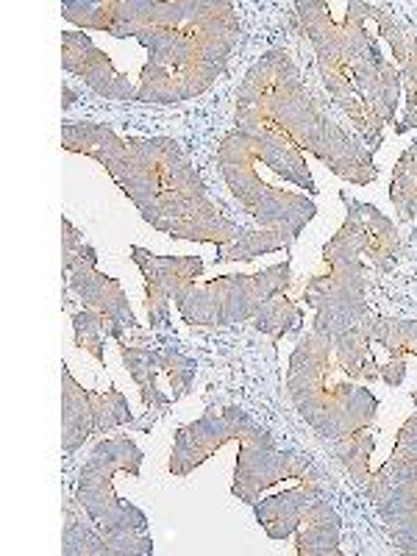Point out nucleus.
<instances>
[{"label": "nucleus", "instance_id": "f257e3e1", "mask_svg": "<svg viewBox=\"0 0 417 556\" xmlns=\"http://www.w3.org/2000/svg\"><path fill=\"white\" fill-rule=\"evenodd\" d=\"M62 148L106 167L148 226L173 240L215 245L217 262H251L292 248L270 228L228 220L173 137H121L106 123L70 121L62 123Z\"/></svg>", "mask_w": 417, "mask_h": 556}, {"label": "nucleus", "instance_id": "f03ea898", "mask_svg": "<svg viewBox=\"0 0 417 556\" xmlns=\"http://www.w3.org/2000/svg\"><path fill=\"white\" fill-rule=\"evenodd\" d=\"M62 17L81 31L134 37L146 45L137 101L151 106L208 92L242 37L240 14L228 0H67Z\"/></svg>", "mask_w": 417, "mask_h": 556}, {"label": "nucleus", "instance_id": "7ed1b4c3", "mask_svg": "<svg viewBox=\"0 0 417 556\" xmlns=\"http://www.w3.org/2000/svg\"><path fill=\"white\" fill-rule=\"evenodd\" d=\"M235 128L290 139L342 181L367 187L379 178L374 153L323 112L285 48L267 51L245 73L237 92Z\"/></svg>", "mask_w": 417, "mask_h": 556}, {"label": "nucleus", "instance_id": "20e7f679", "mask_svg": "<svg viewBox=\"0 0 417 556\" xmlns=\"http://www.w3.org/2000/svg\"><path fill=\"white\" fill-rule=\"evenodd\" d=\"M287 392L298 415L329 443L367 431L379 412V399L370 384H359L345 374L337 359L334 334L320 329H312L292 348Z\"/></svg>", "mask_w": 417, "mask_h": 556}, {"label": "nucleus", "instance_id": "39448f33", "mask_svg": "<svg viewBox=\"0 0 417 556\" xmlns=\"http://www.w3.org/2000/svg\"><path fill=\"white\" fill-rule=\"evenodd\" d=\"M381 12L384 7L374 3L370 28L351 45L315 53L329 96L374 151L384 142V128L395 121L401 98V67L381 53Z\"/></svg>", "mask_w": 417, "mask_h": 556}, {"label": "nucleus", "instance_id": "423d86ee", "mask_svg": "<svg viewBox=\"0 0 417 556\" xmlns=\"http://www.w3.org/2000/svg\"><path fill=\"white\" fill-rule=\"evenodd\" d=\"M142 462L146 454L134 440L106 437L96 445L78 473L76 501L112 543L114 556H153L148 515L114 493V473H128L137 479L142 473Z\"/></svg>", "mask_w": 417, "mask_h": 556}, {"label": "nucleus", "instance_id": "0eeeda50", "mask_svg": "<svg viewBox=\"0 0 417 556\" xmlns=\"http://www.w3.org/2000/svg\"><path fill=\"white\" fill-rule=\"evenodd\" d=\"M217 167L231 195L260 223V228H270L295 245L301 231L315 220L317 206L306 192H290L267 181L260 134L231 128L217 146Z\"/></svg>", "mask_w": 417, "mask_h": 556}, {"label": "nucleus", "instance_id": "6e6552de", "mask_svg": "<svg viewBox=\"0 0 417 556\" xmlns=\"http://www.w3.org/2000/svg\"><path fill=\"white\" fill-rule=\"evenodd\" d=\"M323 265L326 270L315 273L304 290L306 304L315 309L312 329L340 334L370 315L365 298V256L351 223H342L340 231L323 245Z\"/></svg>", "mask_w": 417, "mask_h": 556}, {"label": "nucleus", "instance_id": "1a4fd4ad", "mask_svg": "<svg viewBox=\"0 0 417 556\" xmlns=\"http://www.w3.org/2000/svg\"><path fill=\"white\" fill-rule=\"evenodd\" d=\"M292 287L290 260L253 276H220L206 285H192L173 301L181 320L192 329H226L253 320L278 292Z\"/></svg>", "mask_w": 417, "mask_h": 556}, {"label": "nucleus", "instance_id": "9d476101", "mask_svg": "<svg viewBox=\"0 0 417 556\" xmlns=\"http://www.w3.org/2000/svg\"><path fill=\"white\" fill-rule=\"evenodd\" d=\"M365 495L379 509L395 548L417 556V440L406 429L399 431L390 459L374 470Z\"/></svg>", "mask_w": 417, "mask_h": 556}, {"label": "nucleus", "instance_id": "9b49d317", "mask_svg": "<svg viewBox=\"0 0 417 556\" xmlns=\"http://www.w3.org/2000/svg\"><path fill=\"white\" fill-rule=\"evenodd\" d=\"M226 443H240L242 448H248V445L276 443V437L240 406L206 409L195 424L181 426L176 431L167 470L176 479H184L195 468H201L203 462L212 459Z\"/></svg>", "mask_w": 417, "mask_h": 556}, {"label": "nucleus", "instance_id": "f8f14e48", "mask_svg": "<svg viewBox=\"0 0 417 556\" xmlns=\"http://www.w3.org/2000/svg\"><path fill=\"white\" fill-rule=\"evenodd\" d=\"M121 359L139 390L148 415L162 417L173 404L190 395L198 362L176 348H146L121 342Z\"/></svg>", "mask_w": 417, "mask_h": 556}, {"label": "nucleus", "instance_id": "ddd939ff", "mask_svg": "<svg viewBox=\"0 0 417 556\" xmlns=\"http://www.w3.org/2000/svg\"><path fill=\"white\" fill-rule=\"evenodd\" d=\"M304 481L329 484L320 465L301 451L278 448V443L248 445L237 456L231 493L242 504L256 506L265 495L278 493L281 484H304Z\"/></svg>", "mask_w": 417, "mask_h": 556}, {"label": "nucleus", "instance_id": "4468645a", "mask_svg": "<svg viewBox=\"0 0 417 556\" xmlns=\"http://www.w3.org/2000/svg\"><path fill=\"white\" fill-rule=\"evenodd\" d=\"M134 415L121 390H84L70 367L62 365V454H76L92 434H106L121 426H131Z\"/></svg>", "mask_w": 417, "mask_h": 556}, {"label": "nucleus", "instance_id": "2eb2a0df", "mask_svg": "<svg viewBox=\"0 0 417 556\" xmlns=\"http://www.w3.org/2000/svg\"><path fill=\"white\" fill-rule=\"evenodd\" d=\"M131 260L146 278V312L151 329H170V301L203 276L201 256H156L148 248L131 245Z\"/></svg>", "mask_w": 417, "mask_h": 556}, {"label": "nucleus", "instance_id": "dca6fc26", "mask_svg": "<svg viewBox=\"0 0 417 556\" xmlns=\"http://www.w3.org/2000/svg\"><path fill=\"white\" fill-rule=\"evenodd\" d=\"M67 287L81 298L87 309L101 312V315H106L114 323V329L121 334V342H128L126 331L139 329L137 315H134L131 304H128V295L121 281L98 270L96 245L87 242L81 248L78 260L73 262V267L67 273Z\"/></svg>", "mask_w": 417, "mask_h": 556}, {"label": "nucleus", "instance_id": "f3484780", "mask_svg": "<svg viewBox=\"0 0 417 556\" xmlns=\"http://www.w3.org/2000/svg\"><path fill=\"white\" fill-rule=\"evenodd\" d=\"M62 70L81 78L106 101H137V87L128 81L126 73L114 67L87 31H62Z\"/></svg>", "mask_w": 417, "mask_h": 556}, {"label": "nucleus", "instance_id": "a211bd4d", "mask_svg": "<svg viewBox=\"0 0 417 556\" xmlns=\"http://www.w3.org/2000/svg\"><path fill=\"white\" fill-rule=\"evenodd\" d=\"M340 198L348 208L345 223H351L362 245V256L379 270H392L401 260V237L395 223L384 212H379L374 203L354 201V198H348V192H342Z\"/></svg>", "mask_w": 417, "mask_h": 556}, {"label": "nucleus", "instance_id": "6ab92c4d", "mask_svg": "<svg viewBox=\"0 0 417 556\" xmlns=\"http://www.w3.org/2000/svg\"><path fill=\"white\" fill-rule=\"evenodd\" d=\"M329 484H315V481H304V484H292L278 490V493L265 495L260 504L253 506L256 513V523L265 529L270 540H287L295 538L298 526L304 523L306 513L320 498H326Z\"/></svg>", "mask_w": 417, "mask_h": 556}, {"label": "nucleus", "instance_id": "aec40b11", "mask_svg": "<svg viewBox=\"0 0 417 556\" xmlns=\"http://www.w3.org/2000/svg\"><path fill=\"white\" fill-rule=\"evenodd\" d=\"M298 556H340V515L329 498H320L295 531Z\"/></svg>", "mask_w": 417, "mask_h": 556}, {"label": "nucleus", "instance_id": "412c9836", "mask_svg": "<svg viewBox=\"0 0 417 556\" xmlns=\"http://www.w3.org/2000/svg\"><path fill=\"white\" fill-rule=\"evenodd\" d=\"M84 506L73 498H64V529L62 554L64 556H114L112 543L103 538L92 520H84Z\"/></svg>", "mask_w": 417, "mask_h": 556}, {"label": "nucleus", "instance_id": "4be33fe9", "mask_svg": "<svg viewBox=\"0 0 417 556\" xmlns=\"http://www.w3.org/2000/svg\"><path fill=\"white\" fill-rule=\"evenodd\" d=\"M390 201L401 220L417 223V142L401 153L399 165L392 170Z\"/></svg>", "mask_w": 417, "mask_h": 556}, {"label": "nucleus", "instance_id": "5701e85b", "mask_svg": "<svg viewBox=\"0 0 417 556\" xmlns=\"http://www.w3.org/2000/svg\"><path fill=\"white\" fill-rule=\"evenodd\" d=\"M301 323H304V309H301L295 301H290V298H287V292H278V295H273L270 301L262 306L260 315L253 317V326H256V331L267 334L273 342H278L285 334L295 331Z\"/></svg>", "mask_w": 417, "mask_h": 556}, {"label": "nucleus", "instance_id": "b1692460", "mask_svg": "<svg viewBox=\"0 0 417 556\" xmlns=\"http://www.w3.org/2000/svg\"><path fill=\"white\" fill-rule=\"evenodd\" d=\"M73 334H76V345L84 348L89 356H96L101 365H106L103 337H112V340L121 342V334L114 329V323L96 309H84L73 315Z\"/></svg>", "mask_w": 417, "mask_h": 556}, {"label": "nucleus", "instance_id": "393cba45", "mask_svg": "<svg viewBox=\"0 0 417 556\" xmlns=\"http://www.w3.org/2000/svg\"><path fill=\"white\" fill-rule=\"evenodd\" d=\"M374 451L376 443L367 431H356V434L345 437V440L337 443V459L342 462V468L351 473V479H354V484L359 486L362 493H365L367 481L374 476V470H370V456H374Z\"/></svg>", "mask_w": 417, "mask_h": 556}, {"label": "nucleus", "instance_id": "a878e982", "mask_svg": "<svg viewBox=\"0 0 417 556\" xmlns=\"http://www.w3.org/2000/svg\"><path fill=\"white\" fill-rule=\"evenodd\" d=\"M401 89L406 92V112L404 123L395 131H417V37H412L409 56L401 64Z\"/></svg>", "mask_w": 417, "mask_h": 556}, {"label": "nucleus", "instance_id": "bb28decb", "mask_svg": "<svg viewBox=\"0 0 417 556\" xmlns=\"http://www.w3.org/2000/svg\"><path fill=\"white\" fill-rule=\"evenodd\" d=\"M84 245H87V242H84L81 231H78L67 217H62V273L64 276L70 273L73 262L78 260V253H81Z\"/></svg>", "mask_w": 417, "mask_h": 556}, {"label": "nucleus", "instance_id": "cd10ccee", "mask_svg": "<svg viewBox=\"0 0 417 556\" xmlns=\"http://www.w3.org/2000/svg\"><path fill=\"white\" fill-rule=\"evenodd\" d=\"M62 92H64V101H62V109H70V106H73V92H70V87H64V89H62Z\"/></svg>", "mask_w": 417, "mask_h": 556}]
</instances>
